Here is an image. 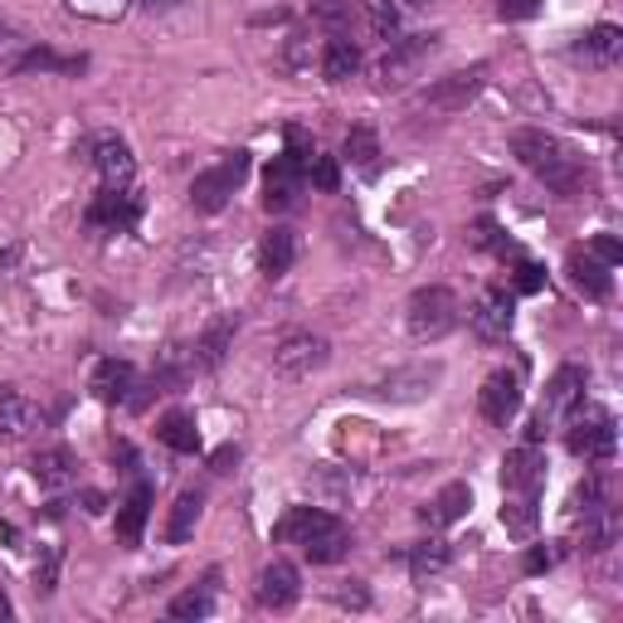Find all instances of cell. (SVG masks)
<instances>
[{
    "instance_id": "e0dca14e",
    "label": "cell",
    "mask_w": 623,
    "mask_h": 623,
    "mask_svg": "<svg viewBox=\"0 0 623 623\" xmlns=\"http://www.w3.org/2000/svg\"><path fill=\"white\" fill-rule=\"evenodd\" d=\"M88 390H93V400H103V405H127V400H132V390H142V386H137V366H132V361H117V356H108V361L93 366Z\"/></svg>"
},
{
    "instance_id": "9a60e30c",
    "label": "cell",
    "mask_w": 623,
    "mask_h": 623,
    "mask_svg": "<svg viewBox=\"0 0 623 623\" xmlns=\"http://www.w3.org/2000/svg\"><path fill=\"white\" fill-rule=\"evenodd\" d=\"M585 400V370L580 366H561L546 386V400H541V424H565V415Z\"/></svg>"
},
{
    "instance_id": "3957f363",
    "label": "cell",
    "mask_w": 623,
    "mask_h": 623,
    "mask_svg": "<svg viewBox=\"0 0 623 623\" xmlns=\"http://www.w3.org/2000/svg\"><path fill=\"white\" fill-rule=\"evenodd\" d=\"M565 448L575 458H585V463L614 458V448H619V424H614V415H609V409H585V400H580L565 415Z\"/></svg>"
},
{
    "instance_id": "d590c367",
    "label": "cell",
    "mask_w": 623,
    "mask_h": 623,
    "mask_svg": "<svg viewBox=\"0 0 623 623\" xmlns=\"http://www.w3.org/2000/svg\"><path fill=\"white\" fill-rule=\"evenodd\" d=\"M210 585H215V575H210ZM185 590L171 600V619H210L215 614V590Z\"/></svg>"
},
{
    "instance_id": "d6a6232c",
    "label": "cell",
    "mask_w": 623,
    "mask_h": 623,
    "mask_svg": "<svg viewBox=\"0 0 623 623\" xmlns=\"http://www.w3.org/2000/svg\"><path fill=\"white\" fill-rule=\"evenodd\" d=\"M312 20L331 35H351V25L361 20V0H312Z\"/></svg>"
},
{
    "instance_id": "f5cc1de1",
    "label": "cell",
    "mask_w": 623,
    "mask_h": 623,
    "mask_svg": "<svg viewBox=\"0 0 623 623\" xmlns=\"http://www.w3.org/2000/svg\"><path fill=\"white\" fill-rule=\"evenodd\" d=\"M6 619H16V604H10V594L0 590V623H6Z\"/></svg>"
},
{
    "instance_id": "ee69618b",
    "label": "cell",
    "mask_w": 623,
    "mask_h": 623,
    "mask_svg": "<svg viewBox=\"0 0 623 623\" xmlns=\"http://www.w3.org/2000/svg\"><path fill=\"white\" fill-rule=\"evenodd\" d=\"M590 254L600 259L604 269H619V263H623V244H619L614 234H594V239H590Z\"/></svg>"
},
{
    "instance_id": "2e32d148",
    "label": "cell",
    "mask_w": 623,
    "mask_h": 623,
    "mask_svg": "<svg viewBox=\"0 0 623 623\" xmlns=\"http://www.w3.org/2000/svg\"><path fill=\"white\" fill-rule=\"evenodd\" d=\"M302 594V575L293 561H269L259 570V604L273 609V614H283V609H293Z\"/></svg>"
},
{
    "instance_id": "1f68e13d",
    "label": "cell",
    "mask_w": 623,
    "mask_h": 623,
    "mask_svg": "<svg viewBox=\"0 0 623 623\" xmlns=\"http://www.w3.org/2000/svg\"><path fill=\"white\" fill-rule=\"evenodd\" d=\"M341 152H347V162L361 171L366 181L380 176V137H376L370 127H351V132H347V147H341Z\"/></svg>"
},
{
    "instance_id": "4dcf8cb0",
    "label": "cell",
    "mask_w": 623,
    "mask_h": 623,
    "mask_svg": "<svg viewBox=\"0 0 623 623\" xmlns=\"http://www.w3.org/2000/svg\"><path fill=\"white\" fill-rule=\"evenodd\" d=\"M201 512H205V497L201 493H181L176 502H171V516H166V541L171 546H181V541H191L195 532V522H201Z\"/></svg>"
},
{
    "instance_id": "8fae6325",
    "label": "cell",
    "mask_w": 623,
    "mask_h": 623,
    "mask_svg": "<svg viewBox=\"0 0 623 623\" xmlns=\"http://www.w3.org/2000/svg\"><path fill=\"white\" fill-rule=\"evenodd\" d=\"M142 220V201L127 191H113V185H103L98 201L88 205V230H103V234H127L132 224Z\"/></svg>"
},
{
    "instance_id": "4fadbf2b",
    "label": "cell",
    "mask_w": 623,
    "mask_h": 623,
    "mask_svg": "<svg viewBox=\"0 0 623 623\" xmlns=\"http://www.w3.org/2000/svg\"><path fill=\"white\" fill-rule=\"evenodd\" d=\"M512 317H516V298L507 293V288H487V293L473 302L468 322H473V331H477L483 341H507Z\"/></svg>"
},
{
    "instance_id": "7c38bea8",
    "label": "cell",
    "mask_w": 623,
    "mask_h": 623,
    "mask_svg": "<svg viewBox=\"0 0 623 623\" xmlns=\"http://www.w3.org/2000/svg\"><path fill=\"white\" fill-rule=\"evenodd\" d=\"M477 409H483L487 424L507 429V424L522 415V380H516L512 370H493V376L483 380V390H477Z\"/></svg>"
},
{
    "instance_id": "b9f144b4",
    "label": "cell",
    "mask_w": 623,
    "mask_h": 623,
    "mask_svg": "<svg viewBox=\"0 0 623 623\" xmlns=\"http://www.w3.org/2000/svg\"><path fill=\"white\" fill-rule=\"evenodd\" d=\"M600 507H604V487H600V477L590 473L585 483L575 487V512H580V516H594V512H600Z\"/></svg>"
},
{
    "instance_id": "816d5d0a",
    "label": "cell",
    "mask_w": 623,
    "mask_h": 623,
    "mask_svg": "<svg viewBox=\"0 0 623 623\" xmlns=\"http://www.w3.org/2000/svg\"><path fill=\"white\" fill-rule=\"evenodd\" d=\"M103 507H108V502H103V493H84V512L88 516H98Z\"/></svg>"
},
{
    "instance_id": "74e56055",
    "label": "cell",
    "mask_w": 623,
    "mask_h": 623,
    "mask_svg": "<svg viewBox=\"0 0 623 623\" xmlns=\"http://www.w3.org/2000/svg\"><path fill=\"white\" fill-rule=\"evenodd\" d=\"M302 181H312L317 191H337L341 185V171H337V156H322V152H308V166H302Z\"/></svg>"
},
{
    "instance_id": "d4e9b609",
    "label": "cell",
    "mask_w": 623,
    "mask_h": 623,
    "mask_svg": "<svg viewBox=\"0 0 623 623\" xmlns=\"http://www.w3.org/2000/svg\"><path fill=\"white\" fill-rule=\"evenodd\" d=\"M570 278H575L594 302H604L609 293H614V278H609V269L590 254V249H570Z\"/></svg>"
},
{
    "instance_id": "ab89813d",
    "label": "cell",
    "mask_w": 623,
    "mask_h": 623,
    "mask_svg": "<svg viewBox=\"0 0 623 623\" xmlns=\"http://www.w3.org/2000/svg\"><path fill=\"white\" fill-rule=\"evenodd\" d=\"M546 288V269L532 259H516V269H512V293H522V298H532Z\"/></svg>"
},
{
    "instance_id": "6da1fadb",
    "label": "cell",
    "mask_w": 623,
    "mask_h": 623,
    "mask_svg": "<svg viewBox=\"0 0 623 623\" xmlns=\"http://www.w3.org/2000/svg\"><path fill=\"white\" fill-rule=\"evenodd\" d=\"M512 156L532 171L546 191L565 195V201H575V195L585 191V181H590L585 162H580L561 137H551V132H541V127H516L512 132Z\"/></svg>"
},
{
    "instance_id": "e575fe53",
    "label": "cell",
    "mask_w": 623,
    "mask_h": 623,
    "mask_svg": "<svg viewBox=\"0 0 623 623\" xmlns=\"http://www.w3.org/2000/svg\"><path fill=\"white\" fill-rule=\"evenodd\" d=\"M84 64L88 59H64V55H55V49H25L16 74H78Z\"/></svg>"
},
{
    "instance_id": "ba28073f",
    "label": "cell",
    "mask_w": 623,
    "mask_h": 623,
    "mask_svg": "<svg viewBox=\"0 0 623 623\" xmlns=\"http://www.w3.org/2000/svg\"><path fill=\"white\" fill-rule=\"evenodd\" d=\"M327 356H331V347H327L322 337H312V331H293V337L278 341L273 370H278L283 380H308L312 370H322V366H327Z\"/></svg>"
},
{
    "instance_id": "4316f807",
    "label": "cell",
    "mask_w": 623,
    "mask_h": 623,
    "mask_svg": "<svg viewBox=\"0 0 623 623\" xmlns=\"http://www.w3.org/2000/svg\"><path fill=\"white\" fill-rule=\"evenodd\" d=\"M366 30V39H376V45H395L400 39V10L390 6V0H361V20H356Z\"/></svg>"
},
{
    "instance_id": "5b68a950",
    "label": "cell",
    "mask_w": 623,
    "mask_h": 623,
    "mask_svg": "<svg viewBox=\"0 0 623 623\" xmlns=\"http://www.w3.org/2000/svg\"><path fill=\"white\" fill-rule=\"evenodd\" d=\"M249 152H234V156H224L220 166H210V171H201V176L191 181V205L201 210V215H220L224 205H230V195L244 185V176H249Z\"/></svg>"
},
{
    "instance_id": "f1b7e54d",
    "label": "cell",
    "mask_w": 623,
    "mask_h": 623,
    "mask_svg": "<svg viewBox=\"0 0 623 623\" xmlns=\"http://www.w3.org/2000/svg\"><path fill=\"white\" fill-rule=\"evenodd\" d=\"M541 522V497L536 493H507V502H502V526H507V536L526 541L536 532Z\"/></svg>"
},
{
    "instance_id": "7a4b0ae2",
    "label": "cell",
    "mask_w": 623,
    "mask_h": 623,
    "mask_svg": "<svg viewBox=\"0 0 623 623\" xmlns=\"http://www.w3.org/2000/svg\"><path fill=\"white\" fill-rule=\"evenodd\" d=\"M273 541H283V546H298L312 565H337L341 555L351 551L347 526H341L327 507H293L283 522L273 526Z\"/></svg>"
},
{
    "instance_id": "cb8c5ba5",
    "label": "cell",
    "mask_w": 623,
    "mask_h": 623,
    "mask_svg": "<svg viewBox=\"0 0 623 623\" xmlns=\"http://www.w3.org/2000/svg\"><path fill=\"white\" fill-rule=\"evenodd\" d=\"M147 516H152V487L137 483L132 497L123 502V512H117V541H123V546H137L142 532H147Z\"/></svg>"
},
{
    "instance_id": "11a10c76",
    "label": "cell",
    "mask_w": 623,
    "mask_h": 623,
    "mask_svg": "<svg viewBox=\"0 0 623 623\" xmlns=\"http://www.w3.org/2000/svg\"><path fill=\"white\" fill-rule=\"evenodd\" d=\"M405 6H429V0H405Z\"/></svg>"
},
{
    "instance_id": "8d00e7d4",
    "label": "cell",
    "mask_w": 623,
    "mask_h": 623,
    "mask_svg": "<svg viewBox=\"0 0 623 623\" xmlns=\"http://www.w3.org/2000/svg\"><path fill=\"white\" fill-rule=\"evenodd\" d=\"M59 565H64V551L59 546H39V561H35V594L49 600L59 590Z\"/></svg>"
},
{
    "instance_id": "484cf974",
    "label": "cell",
    "mask_w": 623,
    "mask_h": 623,
    "mask_svg": "<svg viewBox=\"0 0 623 623\" xmlns=\"http://www.w3.org/2000/svg\"><path fill=\"white\" fill-rule=\"evenodd\" d=\"M234 317H220V322H210L201 331V341H195V351H191V361L195 370H215L224 361V351H230V341H234Z\"/></svg>"
},
{
    "instance_id": "7dc6e473",
    "label": "cell",
    "mask_w": 623,
    "mask_h": 623,
    "mask_svg": "<svg viewBox=\"0 0 623 623\" xmlns=\"http://www.w3.org/2000/svg\"><path fill=\"white\" fill-rule=\"evenodd\" d=\"M347 585H351V590H337V600H341V604H351V609H366V604H370V594L361 590V580H347Z\"/></svg>"
},
{
    "instance_id": "d6986e66",
    "label": "cell",
    "mask_w": 623,
    "mask_h": 623,
    "mask_svg": "<svg viewBox=\"0 0 623 623\" xmlns=\"http://www.w3.org/2000/svg\"><path fill=\"white\" fill-rule=\"evenodd\" d=\"M30 473H35V483L45 487V493H64V487L78 483V463H74L69 448H39Z\"/></svg>"
},
{
    "instance_id": "f6af8a7d",
    "label": "cell",
    "mask_w": 623,
    "mask_h": 623,
    "mask_svg": "<svg viewBox=\"0 0 623 623\" xmlns=\"http://www.w3.org/2000/svg\"><path fill=\"white\" fill-rule=\"evenodd\" d=\"M546 10V0H497V16L502 20H532Z\"/></svg>"
},
{
    "instance_id": "7402d4cb",
    "label": "cell",
    "mask_w": 623,
    "mask_h": 623,
    "mask_svg": "<svg viewBox=\"0 0 623 623\" xmlns=\"http://www.w3.org/2000/svg\"><path fill=\"white\" fill-rule=\"evenodd\" d=\"M293 263H298V234L283 230V224H273V230L263 234V244H259V269H263V278H283Z\"/></svg>"
},
{
    "instance_id": "f35d334b",
    "label": "cell",
    "mask_w": 623,
    "mask_h": 623,
    "mask_svg": "<svg viewBox=\"0 0 623 623\" xmlns=\"http://www.w3.org/2000/svg\"><path fill=\"white\" fill-rule=\"evenodd\" d=\"M127 6H132V0H69V10H74V16L98 20V25L123 20V16H127Z\"/></svg>"
},
{
    "instance_id": "f546056e",
    "label": "cell",
    "mask_w": 623,
    "mask_h": 623,
    "mask_svg": "<svg viewBox=\"0 0 623 623\" xmlns=\"http://www.w3.org/2000/svg\"><path fill=\"white\" fill-rule=\"evenodd\" d=\"M156 439H162L171 454H195V448H201V429H195V419L185 415V409H171V415L156 419Z\"/></svg>"
},
{
    "instance_id": "30bf717a",
    "label": "cell",
    "mask_w": 623,
    "mask_h": 623,
    "mask_svg": "<svg viewBox=\"0 0 623 623\" xmlns=\"http://www.w3.org/2000/svg\"><path fill=\"white\" fill-rule=\"evenodd\" d=\"M439 380H444V366L439 361H419V366L390 370L380 386H370V395H380V400H395V405H415V400H429Z\"/></svg>"
},
{
    "instance_id": "836d02e7",
    "label": "cell",
    "mask_w": 623,
    "mask_h": 623,
    "mask_svg": "<svg viewBox=\"0 0 623 623\" xmlns=\"http://www.w3.org/2000/svg\"><path fill=\"white\" fill-rule=\"evenodd\" d=\"M448 555H454V551H448V541H419V546H409V555H405L409 575H415V580L439 575V570L448 565Z\"/></svg>"
},
{
    "instance_id": "8992f818",
    "label": "cell",
    "mask_w": 623,
    "mask_h": 623,
    "mask_svg": "<svg viewBox=\"0 0 623 623\" xmlns=\"http://www.w3.org/2000/svg\"><path fill=\"white\" fill-rule=\"evenodd\" d=\"M483 84H487V69H483V64H473V69H463V74L434 78V84L415 98V108L419 113H434V117H454V113L468 108L477 93H483Z\"/></svg>"
},
{
    "instance_id": "ac0fdd59",
    "label": "cell",
    "mask_w": 623,
    "mask_h": 623,
    "mask_svg": "<svg viewBox=\"0 0 623 623\" xmlns=\"http://www.w3.org/2000/svg\"><path fill=\"white\" fill-rule=\"evenodd\" d=\"M93 166H98L103 185H113V191H127L132 181H137V156L123 137H103L98 152H93Z\"/></svg>"
},
{
    "instance_id": "44dd1931",
    "label": "cell",
    "mask_w": 623,
    "mask_h": 623,
    "mask_svg": "<svg viewBox=\"0 0 623 623\" xmlns=\"http://www.w3.org/2000/svg\"><path fill=\"white\" fill-rule=\"evenodd\" d=\"M468 507H473V487H468V483H448L434 502H424L419 516L434 526V532H444V526L463 522V516H468Z\"/></svg>"
},
{
    "instance_id": "db71d44e",
    "label": "cell",
    "mask_w": 623,
    "mask_h": 623,
    "mask_svg": "<svg viewBox=\"0 0 623 623\" xmlns=\"http://www.w3.org/2000/svg\"><path fill=\"white\" fill-rule=\"evenodd\" d=\"M142 6H152V10H171V6H181V0H142Z\"/></svg>"
},
{
    "instance_id": "7bdbcfd3",
    "label": "cell",
    "mask_w": 623,
    "mask_h": 623,
    "mask_svg": "<svg viewBox=\"0 0 623 623\" xmlns=\"http://www.w3.org/2000/svg\"><path fill=\"white\" fill-rule=\"evenodd\" d=\"M20 55H25V39H20L16 30H10L6 16H0V69H10V74H16Z\"/></svg>"
},
{
    "instance_id": "5bb4252c",
    "label": "cell",
    "mask_w": 623,
    "mask_h": 623,
    "mask_svg": "<svg viewBox=\"0 0 623 623\" xmlns=\"http://www.w3.org/2000/svg\"><path fill=\"white\" fill-rule=\"evenodd\" d=\"M502 487H507V493H536L541 497V487H546V454H541V444H522L502 458Z\"/></svg>"
},
{
    "instance_id": "52a82bcc",
    "label": "cell",
    "mask_w": 623,
    "mask_h": 623,
    "mask_svg": "<svg viewBox=\"0 0 623 623\" xmlns=\"http://www.w3.org/2000/svg\"><path fill=\"white\" fill-rule=\"evenodd\" d=\"M288 142H293V147H288L283 156H273L269 176H263V210H288L298 201L302 185H308V181H302V166H308L312 147H302V132L298 127L288 132Z\"/></svg>"
},
{
    "instance_id": "ffe728a7",
    "label": "cell",
    "mask_w": 623,
    "mask_h": 623,
    "mask_svg": "<svg viewBox=\"0 0 623 623\" xmlns=\"http://www.w3.org/2000/svg\"><path fill=\"white\" fill-rule=\"evenodd\" d=\"M39 424H45V415H39L20 390L0 386V439H25V434H35Z\"/></svg>"
},
{
    "instance_id": "c3c4849f",
    "label": "cell",
    "mask_w": 623,
    "mask_h": 623,
    "mask_svg": "<svg viewBox=\"0 0 623 623\" xmlns=\"http://www.w3.org/2000/svg\"><path fill=\"white\" fill-rule=\"evenodd\" d=\"M312 59V45H308V39H293V45H288V64H298V69H302V64H308Z\"/></svg>"
},
{
    "instance_id": "9c48e42d",
    "label": "cell",
    "mask_w": 623,
    "mask_h": 623,
    "mask_svg": "<svg viewBox=\"0 0 623 623\" xmlns=\"http://www.w3.org/2000/svg\"><path fill=\"white\" fill-rule=\"evenodd\" d=\"M439 49V35H415V39H395V45L386 49V59L376 64V78L380 88H400L409 84V78L419 74V64Z\"/></svg>"
},
{
    "instance_id": "681fc988",
    "label": "cell",
    "mask_w": 623,
    "mask_h": 623,
    "mask_svg": "<svg viewBox=\"0 0 623 623\" xmlns=\"http://www.w3.org/2000/svg\"><path fill=\"white\" fill-rule=\"evenodd\" d=\"M230 463H239V448H234V444H224L220 454L210 458V468H215V473H230Z\"/></svg>"
},
{
    "instance_id": "bcb514c9",
    "label": "cell",
    "mask_w": 623,
    "mask_h": 623,
    "mask_svg": "<svg viewBox=\"0 0 623 623\" xmlns=\"http://www.w3.org/2000/svg\"><path fill=\"white\" fill-rule=\"evenodd\" d=\"M477 244H483V249H493V254H512V244L502 239V230H497L493 220H483V224H477Z\"/></svg>"
},
{
    "instance_id": "f907efd6",
    "label": "cell",
    "mask_w": 623,
    "mask_h": 623,
    "mask_svg": "<svg viewBox=\"0 0 623 623\" xmlns=\"http://www.w3.org/2000/svg\"><path fill=\"white\" fill-rule=\"evenodd\" d=\"M0 546H6V551H16V546H20V526L0 522Z\"/></svg>"
},
{
    "instance_id": "60d3db41",
    "label": "cell",
    "mask_w": 623,
    "mask_h": 623,
    "mask_svg": "<svg viewBox=\"0 0 623 623\" xmlns=\"http://www.w3.org/2000/svg\"><path fill=\"white\" fill-rule=\"evenodd\" d=\"M561 561H565V546H561V541H546V546L526 551V575H541V570H555Z\"/></svg>"
},
{
    "instance_id": "277c9868",
    "label": "cell",
    "mask_w": 623,
    "mask_h": 623,
    "mask_svg": "<svg viewBox=\"0 0 623 623\" xmlns=\"http://www.w3.org/2000/svg\"><path fill=\"white\" fill-rule=\"evenodd\" d=\"M458 322H463V308L448 288H419V293L405 302V327L415 341H444Z\"/></svg>"
},
{
    "instance_id": "83f0119b",
    "label": "cell",
    "mask_w": 623,
    "mask_h": 623,
    "mask_svg": "<svg viewBox=\"0 0 623 623\" xmlns=\"http://www.w3.org/2000/svg\"><path fill=\"white\" fill-rule=\"evenodd\" d=\"M356 69H361V49L351 45V35H331L322 45V74L327 84H347V78H356Z\"/></svg>"
},
{
    "instance_id": "603a6c76",
    "label": "cell",
    "mask_w": 623,
    "mask_h": 623,
    "mask_svg": "<svg viewBox=\"0 0 623 623\" xmlns=\"http://www.w3.org/2000/svg\"><path fill=\"white\" fill-rule=\"evenodd\" d=\"M619 55H623V30H619V25H594V30L580 35V45H575V59L594 64V69L614 64Z\"/></svg>"
}]
</instances>
